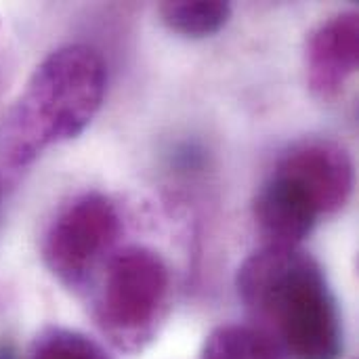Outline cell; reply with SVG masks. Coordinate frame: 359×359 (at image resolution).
I'll return each mask as SVG.
<instances>
[{
    "instance_id": "obj_4",
    "label": "cell",
    "mask_w": 359,
    "mask_h": 359,
    "mask_svg": "<svg viewBox=\"0 0 359 359\" xmlns=\"http://www.w3.org/2000/svg\"><path fill=\"white\" fill-rule=\"evenodd\" d=\"M122 231V215L109 196L80 194L48 223L40 242L42 263L65 288L86 290L118 252Z\"/></svg>"
},
{
    "instance_id": "obj_8",
    "label": "cell",
    "mask_w": 359,
    "mask_h": 359,
    "mask_svg": "<svg viewBox=\"0 0 359 359\" xmlns=\"http://www.w3.org/2000/svg\"><path fill=\"white\" fill-rule=\"evenodd\" d=\"M158 13L170 32L185 38H208L227 25L231 4L219 0H177L162 2Z\"/></svg>"
},
{
    "instance_id": "obj_7",
    "label": "cell",
    "mask_w": 359,
    "mask_h": 359,
    "mask_svg": "<svg viewBox=\"0 0 359 359\" xmlns=\"http://www.w3.org/2000/svg\"><path fill=\"white\" fill-rule=\"evenodd\" d=\"M252 219L265 248H301L320 215L292 183L271 172L252 200Z\"/></svg>"
},
{
    "instance_id": "obj_1",
    "label": "cell",
    "mask_w": 359,
    "mask_h": 359,
    "mask_svg": "<svg viewBox=\"0 0 359 359\" xmlns=\"http://www.w3.org/2000/svg\"><path fill=\"white\" fill-rule=\"evenodd\" d=\"M236 290L248 313L290 359H339L343 322L322 265L301 248L252 252L238 269Z\"/></svg>"
},
{
    "instance_id": "obj_5",
    "label": "cell",
    "mask_w": 359,
    "mask_h": 359,
    "mask_svg": "<svg viewBox=\"0 0 359 359\" xmlns=\"http://www.w3.org/2000/svg\"><path fill=\"white\" fill-rule=\"evenodd\" d=\"M273 172L292 183L320 217L339 212L355 183L349 151L332 139L297 141L280 156Z\"/></svg>"
},
{
    "instance_id": "obj_3",
    "label": "cell",
    "mask_w": 359,
    "mask_h": 359,
    "mask_svg": "<svg viewBox=\"0 0 359 359\" xmlns=\"http://www.w3.org/2000/svg\"><path fill=\"white\" fill-rule=\"evenodd\" d=\"M93 318L107 341L126 353L145 349L170 307V269L147 246L120 248L95 280Z\"/></svg>"
},
{
    "instance_id": "obj_2",
    "label": "cell",
    "mask_w": 359,
    "mask_h": 359,
    "mask_svg": "<svg viewBox=\"0 0 359 359\" xmlns=\"http://www.w3.org/2000/svg\"><path fill=\"white\" fill-rule=\"evenodd\" d=\"M107 67L88 44H65L48 53L0 122V158L23 168L48 147L80 137L99 114Z\"/></svg>"
},
{
    "instance_id": "obj_6",
    "label": "cell",
    "mask_w": 359,
    "mask_h": 359,
    "mask_svg": "<svg viewBox=\"0 0 359 359\" xmlns=\"http://www.w3.org/2000/svg\"><path fill=\"white\" fill-rule=\"evenodd\" d=\"M359 15L345 11L320 23L305 46V72L309 90L322 99H337L358 72Z\"/></svg>"
},
{
    "instance_id": "obj_10",
    "label": "cell",
    "mask_w": 359,
    "mask_h": 359,
    "mask_svg": "<svg viewBox=\"0 0 359 359\" xmlns=\"http://www.w3.org/2000/svg\"><path fill=\"white\" fill-rule=\"evenodd\" d=\"M29 359H111L109 353L90 337L61 328L48 326L40 330L32 343Z\"/></svg>"
},
{
    "instance_id": "obj_9",
    "label": "cell",
    "mask_w": 359,
    "mask_h": 359,
    "mask_svg": "<svg viewBox=\"0 0 359 359\" xmlns=\"http://www.w3.org/2000/svg\"><path fill=\"white\" fill-rule=\"evenodd\" d=\"M200 359H282V353L257 326L225 324L206 337Z\"/></svg>"
},
{
    "instance_id": "obj_11",
    "label": "cell",
    "mask_w": 359,
    "mask_h": 359,
    "mask_svg": "<svg viewBox=\"0 0 359 359\" xmlns=\"http://www.w3.org/2000/svg\"><path fill=\"white\" fill-rule=\"evenodd\" d=\"M11 76H13V48H11L6 25H4V21L0 17V101H2V97L6 93Z\"/></svg>"
}]
</instances>
